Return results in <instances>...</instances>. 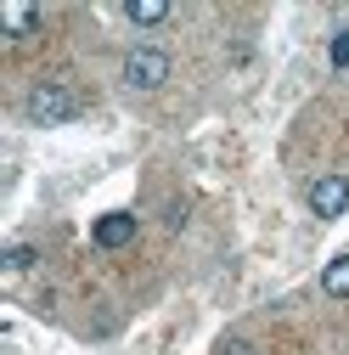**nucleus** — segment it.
<instances>
[{"label": "nucleus", "instance_id": "nucleus-7", "mask_svg": "<svg viewBox=\"0 0 349 355\" xmlns=\"http://www.w3.org/2000/svg\"><path fill=\"white\" fill-rule=\"evenodd\" d=\"M34 28H39V12L34 6H6V34L12 40H28Z\"/></svg>", "mask_w": 349, "mask_h": 355}, {"label": "nucleus", "instance_id": "nucleus-10", "mask_svg": "<svg viewBox=\"0 0 349 355\" xmlns=\"http://www.w3.org/2000/svg\"><path fill=\"white\" fill-rule=\"evenodd\" d=\"M214 355H253V344H248V338H220Z\"/></svg>", "mask_w": 349, "mask_h": 355}, {"label": "nucleus", "instance_id": "nucleus-3", "mask_svg": "<svg viewBox=\"0 0 349 355\" xmlns=\"http://www.w3.org/2000/svg\"><path fill=\"white\" fill-rule=\"evenodd\" d=\"M310 214L316 220H338L349 209V175H321V181H310Z\"/></svg>", "mask_w": 349, "mask_h": 355}, {"label": "nucleus", "instance_id": "nucleus-5", "mask_svg": "<svg viewBox=\"0 0 349 355\" xmlns=\"http://www.w3.org/2000/svg\"><path fill=\"white\" fill-rule=\"evenodd\" d=\"M169 12H174L169 0H124V17L136 23V28H158V23L169 17Z\"/></svg>", "mask_w": 349, "mask_h": 355}, {"label": "nucleus", "instance_id": "nucleus-1", "mask_svg": "<svg viewBox=\"0 0 349 355\" xmlns=\"http://www.w3.org/2000/svg\"><path fill=\"white\" fill-rule=\"evenodd\" d=\"M23 113H28V124H68L79 113V96L68 91L62 79H39L28 91V102H23Z\"/></svg>", "mask_w": 349, "mask_h": 355}, {"label": "nucleus", "instance_id": "nucleus-8", "mask_svg": "<svg viewBox=\"0 0 349 355\" xmlns=\"http://www.w3.org/2000/svg\"><path fill=\"white\" fill-rule=\"evenodd\" d=\"M34 259H39V254H34L28 243H17V248L6 254V271H28V265H34Z\"/></svg>", "mask_w": 349, "mask_h": 355}, {"label": "nucleus", "instance_id": "nucleus-6", "mask_svg": "<svg viewBox=\"0 0 349 355\" xmlns=\"http://www.w3.org/2000/svg\"><path fill=\"white\" fill-rule=\"evenodd\" d=\"M321 293H327V299H349V254L327 259V271H321Z\"/></svg>", "mask_w": 349, "mask_h": 355}, {"label": "nucleus", "instance_id": "nucleus-9", "mask_svg": "<svg viewBox=\"0 0 349 355\" xmlns=\"http://www.w3.org/2000/svg\"><path fill=\"white\" fill-rule=\"evenodd\" d=\"M332 68H349V28L332 34Z\"/></svg>", "mask_w": 349, "mask_h": 355}, {"label": "nucleus", "instance_id": "nucleus-2", "mask_svg": "<svg viewBox=\"0 0 349 355\" xmlns=\"http://www.w3.org/2000/svg\"><path fill=\"white\" fill-rule=\"evenodd\" d=\"M163 79H169V57L158 46H136L124 57V85H129V91H158Z\"/></svg>", "mask_w": 349, "mask_h": 355}, {"label": "nucleus", "instance_id": "nucleus-4", "mask_svg": "<svg viewBox=\"0 0 349 355\" xmlns=\"http://www.w3.org/2000/svg\"><path fill=\"white\" fill-rule=\"evenodd\" d=\"M91 237H96V248H129L136 243V214H102Z\"/></svg>", "mask_w": 349, "mask_h": 355}]
</instances>
